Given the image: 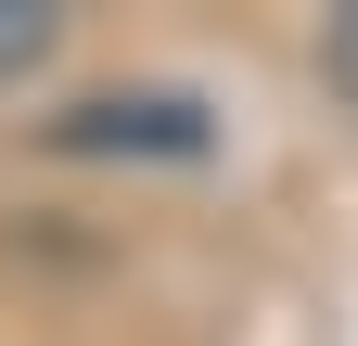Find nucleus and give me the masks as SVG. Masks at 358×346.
I'll use <instances>...</instances> for the list:
<instances>
[{
	"label": "nucleus",
	"instance_id": "1",
	"mask_svg": "<svg viewBox=\"0 0 358 346\" xmlns=\"http://www.w3.org/2000/svg\"><path fill=\"white\" fill-rule=\"evenodd\" d=\"M52 141L64 154H205L217 128H205L192 90H90V103L52 116Z\"/></svg>",
	"mask_w": 358,
	"mask_h": 346
},
{
	"label": "nucleus",
	"instance_id": "2",
	"mask_svg": "<svg viewBox=\"0 0 358 346\" xmlns=\"http://www.w3.org/2000/svg\"><path fill=\"white\" fill-rule=\"evenodd\" d=\"M52 52V0H0V77H26Z\"/></svg>",
	"mask_w": 358,
	"mask_h": 346
},
{
	"label": "nucleus",
	"instance_id": "3",
	"mask_svg": "<svg viewBox=\"0 0 358 346\" xmlns=\"http://www.w3.org/2000/svg\"><path fill=\"white\" fill-rule=\"evenodd\" d=\"M320 77H333V103H358V0H333V26H320Z\"/></svg>",
	"mask_w": 358,
	"mask_h": 346
}]
</instances>
